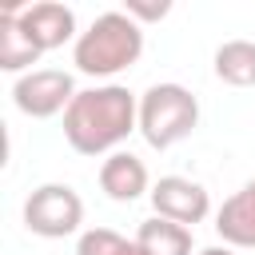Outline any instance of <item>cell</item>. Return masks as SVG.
Wrapping results in <instances>:
<instances>
[{"label": "cell", "instance_id": "obj_1", "mask_svg": "<svg viewBox=\"0 0 255 255\" xmlns=\"http://www.w3.org/2000/svg\"><path fill=\"white\" fill-rule=\"evenodd\" d=\"M131 131H139V96L124 84L84 88L64 112V139L80 155H112Z\"/></svg>", "mask_w": 255, "mask_h": 255}, {"label": "cell", "instance_id": "obj_2", "mask_svg": "<svg viewBox=\"0 0 255 255\" xmlns=\"http://www.w3.org/2000/svg\"><path fill=\"white\" fill-rule=\"evenodd\" d=\"M139 56H143V28H139L124 8L96 16V20L80 32V40L72 44V64H76V72L96 76V80H108V76L128 72Z\"/></svg>", "mask_w": 255, "mask_h": 255}, {"label": "cell", "instance_id": "obj_3", "mask_svg": "<svg viewBox=\"0 0 255 255\" xmlns=\"http://www.w3.org/2000/svg\"><path fill=\"white\" fill-rule=\"evenodd\" d=\"M199 128V100L183 84H151L139 96V135L147 147L167 151Z\"/></svg>", "mask_w": 255, "mask_h": 255}, {"label": "cell", "instance_id": "obj_4", "mask_svg": "<svg viewBox=\"0 0 255 255\" xmlns=\"http://www.w3.org/2000/svg\"><path fill=\"white\" fill-rule=\"evenodd\" d=\"M84 223V199L72 183H40L24 199V227L40 239L76 235Z\"/></svg>", "mask_w": 255, "mask_h": 255}, {"label": "cell", "instance_id": "obj_5", "mask_svg": "<svg viewBox=\"0 0 255 255\" xmlns=\"http://www.w3.org/2000/svg\"><path fill=\"white\" fill-rule=\"evenodd\" d=\"M72 100H76V80L64 68H36L28 76H16V84H12L16 112H24L32 120H52V116L68 112Z\"/></svg>", "mask_w": 255, "mask_h": 255}, {"label": "cell", "instance_id": "obj_6", "mask_svg": "<svg viewBox=\"0 0 255 255\" xmlns=\"http://www.w3.org/2000/svg\"><path fill=\"white\" fill-rule=\"evenodd\" d=\"M151 207L155 215L171 219V223H183V227H195L211 215V195L199 179H187V175H163L151 183Z\"/></svg>", "mask_w": 255, "mask_h": 255}, {"label": "cell", "instance_id": "obj_7", "mask_svg": "<svg viewBox=\"0 0 255 255\" xmlns=\"http://www.w3.org/2000/svg\"><path fill=\"white\" fill-rule=\"evenodd\" d=\"M16 20H20V32L40 48V52H56L64 48L68 40L76 44L80 32H76V12L60 0H40V4H24L16 8Z\"/></svg>", "mask_w": 255, "mask_h": 255}, {"label": "cell", "instance_id": "obj_8", "mask_svg": "<svg viewBox=\"0 0 255 255\" xmlns=\"http://www.w3.org/2000/svg\"><path fill=\"white\" fill-rule=\"evenodd\" d=\"M100 191L116 203H135L139 195H151V175L139 155L131 151H112L100 163Z\"/></svg>", "mask_w": 255, "mask_h": 255}, {"label": "cell", "instance_id": "obj_9", "mask_svg": "<svg viewBox=\"0 0 255 255\" xmlns=\"http://www.w3.org/2000/svg\"><path fill=\"white\" fill-rule=\"evenodd\" d=\"M215 235L235 251L255 247V179H247L235 195L223 199V207L215 211Z\"/></svg>", "mask_w": 255, "mask_h": 255}, {"label": "cell", "instance_id": "obj_10", "mask_svg": "<svg viewBox=\"0 0 255 255\" xmlns=\"http://www.w3.org/2000/svg\"><path fill=\"white\" fill-rule=\"evenodd\" d=\"M40 56H44V52L20 32L16 8H4V12H0V68H4V72H20V76H28V72H36L32 64H36Z\"/></svg>", "mask_w": 255, "mask_h": 255}, {"label": "cell", "instance_id": "obj_11", "mask_svg": "<svg viewBox=\"0 0 255 255\" xmlns=\"http://www.w3.org/2000/svg\"><path fill=\"white\" fill-rule=\"evenodd\" d=\"M135 239L143 243V251H147V255H191V247H195L191 227L171 223V219H163V215L143 219V223H139V231H135Z\"/></svg>", "mask_w": 255, "mask_h": 255}, {"label": "cell", "instance_id": "obj_12", "mask_svg": "<svg viewBox=\"0 0 255 255\" xmlns=\"http://www.w3.org/2000/svg\"><path fill=\"white\" fill-rule=\"evenodd\" d=\"M215 76L231 88H255V44L251 40H227L215 48Z\"/></svg>", "mask_w": 255, "mask_h": 255}, {"label": "cell", "instance_id": "obj_13", "mask_svg": "<svg viewBox=\"0 0 255 255\" xmlns=\"http://www.w3.org/2000/svg\"><path fill=\"white\" fill-rule=\"evenodd\" d=\"M76 255H147L139 239H128L112 227H88L76 239Z\"/></svg>", "mask_w": 255, "mask_h": 255}, {"label": "cell", "instance_id": "obj_14", "mask_svg": "<svg viewBox=\"0 0 255 255\" xmlns=\"http://www.w3.org/2000/svg\"><path fill=\"white\" fill-rule=\"evenodd\" d=\"M124 12H128L135 24H155V20H163V16L171 12V4H167V0H159V4H147V0H128V4H124Z\"/></svg>", "mask_w": 255, "mask_h": 255}, {"label": "cell", "instance_id": "obj_15", "mask_svg": "<svg viewBox=\"0 0 255 255\" xmlns=\"http://www.w3.org/2000/svg\"><path fill=\"white\" fill-rule=\"evenodd\" d=\"M199 255H239V251H235V247H227V243H223V247H203V251H199Z\"/></svg>", "mask_w": 255, "mask_h": 255}]
</instances>
